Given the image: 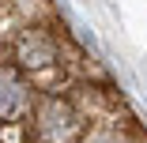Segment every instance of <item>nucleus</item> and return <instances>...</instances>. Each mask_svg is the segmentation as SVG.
<instances>
[{
	"label": "nucleus",
	"mask_w": 147,
	"mask_h": 143,
	"mask_svg": "<svg viewBox=\"0 0 147 143\" xmlns=\"http://www.w3.org/2000/svg\"><path fill=\"white\" fill-rule=\"evenodd\" d=\"M26 105V87L11 68H0V121L19 117V109Z\"/></svg>",
	"instance_id": "nucleus-1"
}]
</instances>
